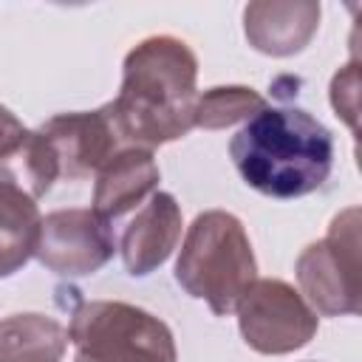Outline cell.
Here are the masks:
<instances>
[{
    "label": "cell",
    "instance_id": "1",
    "mask_svg": "<svg viewBox=\"0 0 362 362\" xmlns=\"http://www.w3.org/2000/svg\"><path fill=\"white\" fill-rule=\"evenodd\" d=\"M195 51L173 34L136 42L122 65V88L110 105L124 144L153 150L195 127Z\"/></svg>",
    "mask_w": 362,
    "mask_h": 362
},
{
    "label": "cell",
    "instance_id": "2",
    "mask_svg": "<svg viewBox=\"0 0 362 362\" xmlns=\"http://www.w3.org/2000/svg\"><path fill=\"white\" fill-rule=\"evenodd\" d=\"M238 175L269 198H303L334 167V136L303 107H263L229 141Z\"/></svg>",
    "mask_w": 362,
    "mask_h": 362
},
{
    "label": "cell",
    "instance_id": "3",
    "mask_svg": "<svg viewBox=\"0 0 362 362\" xmlns=\"http://www.w3.org/2000/svg\"><path fill=\"white\" fill-rule=\"evenodd\" d=\"M255 280L257 260L240 218L226 209L195 215L175 260V283L215 317H226Z\"/></svg>",
    "mask_w": 362,
    "mask_h": 362
},
{
    "label": "cell",
    "instance_id": "4",
    "mask_svg": "<svg viewBox=\"0 0 362 362\" xmlns=\"http://www.w3.org/2000/svg\"><path fill=\"white\" fill-rule=\"evenodd\" d=\"M68 339L74 362H178L170 325L122 300H76Z\"/></svg>",
    "mask_w": 362,
    "mask_h": 362
},
{
    "label": "cell",
    "instance_id": "5",
    "mask_svg": "<svg viewBox=\"0 0 362 362\" xmlns=\"http://www.w3.org/2000/svg\"><path fill=\"white\" fill-rule=\"evenodd\" d=\"M294 274L303 300L317 314H359V206L334 215L325 238L300 252Z\"/></svg>",
    "mask_w": 362,
    "mask_h": 362
},
{
    "label": "cell",
    "instance_id": "6",
    "mask_svg": "<svg viewBox=\"0 0 362 362\" xmlns=\"http://www.w3.org/2000/svg\"><path fill=\"white\" fill-rule=\"evenodd\" d=\"M243 342L266 356H280L305 348L317 328V311L303 294L277 277H257L235 305Z\"/></svg>",
    "mask_w": 362,
    "mask_h": 362
},
{
    "label": "cell",
    "instance_id": "7",
    "mask_svg": "<svg viewBox=\"0 0 362 362\" xmlns=\"http://www.w3.org/2000/svg\"><path fill=\"white\" fill-rule=\"evenodd\" d=\"M116 252L110 221L93 209H54L42 218L34 257L59 277H88Z\"/></svg>",
    "mask_w": 362,
    "mask_h": 362
},
{
    "label": "cell",
    "instance_id": "8",
    "mask_svg": "<svg viewBox=\"0 0 362 362\" xmlns=\"http://www.w3.org/2000/svg\"><path fill=\"white\" fill-rule=\"evenodd\" d=\"M40 133L51 141L59 158V175L68 181L96 175V170L122 147H127L116 130L110 105L96 110H76V113H57L42 122Z\"/></svg>",
    "mask_w": 362,
    "mask_h": 362
},
{
    "label": "cell",
    "instance_id": "9",
    "mask_svg": "<svg viewBox=\"0 0 362 362\" xmlns=\"http://www.w3.org/2000/svg\"><path fill=\"white\" fill-rule=\"evenodd\" d=\"M181 206L170 192H153L122 235V260L127 274L147 277L167 263L181 240Z\"/></svg>",
    "mask_w": 362,
    "mask_h": 362
},
{
    "label": "cell",
    "instance_id": "10",
    "mask_svg": "<svg viewBox=\"0 0 362 362\" xmlns=\"http://www.w3.org/2000/svg\"><path fill=\"white\" fill-rule=\"evenodd\" d=\"M320 28V3L314 0H266L243 8V34L266 57L300 54Z\"/></svg>",
    "mask_w": 362,
    "mask_h": 362
},
{
    "label": "cell",
    "instance_id": "11",
    "mask_svg": "<svg viewBox=\"0 0 362 362\" xmlns=\"http://www.w3.org/2000/svg\"><path fill=\"white\" fill-rule=\"evenodd\" d=\"M158 164L153 150L144 147H122L116 150L99 170L93 187V212L105 221L122 218L124 212L136 209L144 198H150L158 187Z\"/></svg>",
    "mask_w": 362,
    "mask_h": 362
},
{
    "label": "cell",
    "instance_id": "12",
    "mask_svg": "<svg viewBox=\"0 0 362 362\" xmlns=\"http://www.w3.org/2000/svg\"><path fill=\"white\" fill-rule=\"evenodd\" d=\"M68 328L48 314H11L0 320V362H62Z\"/></svg>",
    "mask_w": 362,
    "mask_h": 362
},
{
    "label": "cell",
    "instance_id": "13",
    "mask_svg": "<svg viewBox=\"0 0 362 362\" xmlns=\"http://www.w3.org/2000/svg\"><path fill=\"white\" fill-rule=\"evenodd\" d=\"M42 215L34 198L0 184V277L17 274L37 252Z\"/></svg>",
    "mask_w": 362,
    "mask_h": 362
},
{
    "label": "cell",
    "instance_id": "14",
    "mask_svg": "<svg viewBox=\"0 0 362 362\" xmlns=\"http://www.w3.org/2000/svg\"><path fill=\"white\" fill-rule=\"evenodd\" d=\"M59 178V158L40 130H25L20 141L0 156V184L17 187L28 198H42Z\"/></svg>",
    "mask_w": 362,
    "mask_h": 362
},
{
    "label": "cell",
    "instance_id": "15",
    "mask_svg": "<svg viewBox=\"0 0 362 362\" xmlns=\"http://www.w3.org/2000/svg\"><path fill=\"white\" fill-rule=\"evenodd\" d=\"M266 107V99L246 85H218L195 99V127L223 130L238 122H249Z\"/></svg>",
    "mask_w": 362,
    "mask_h": 362
},
{
    "label": "cell",
    "instance_id": "16",
    "mask_svg": "<svg viewBox=\"0 0 362 362\" xmlns=\"http://www.w3.org/2000/svg\"><path fill=\"white\" fill-rule=\"evenodd\" d=\"M331 107L334 113L356 133V116H359V65L351 59L345 68H339L331 79Z\"/></svg>",
    "mask_w": 362,
    "mask_h": 362
},
{
    "label": "cell",
    "instance_id": "17",
    "mask_svg": "<svg viewBox=\"0 0 362 362\" xmlns=\"http://www.w3.org/2000/svg\"><path fill=\"white\" fill-rule=\"evenodd\" d=\"M23 133H25L23 122H20L6 105H0V156H3L6 150H11V147L20 141Z\"/></svg>",
    "mask_w": 362,
    "mask_h": 362
}]
</instances>
